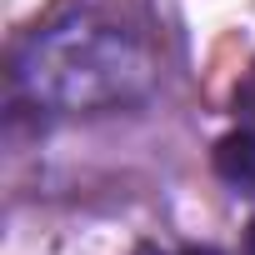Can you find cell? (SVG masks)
Instances as JSON below:
<instances>
[{"mask_svg":"<svg viewBox=\"0 0 255 255\" xmlns=\"http://www.w3.org/2000/svg\"><path fill=\"white\" fill-rule=\"evenodd\" d=\"M215 170L240 195H255V130H230L215 140Z\"/></svg>","mask_w":255,"mask_h":255,"instance_id":"cell-2","label":"cell"},{"mask_svg":"<svg viewBox=\"0 0 255 255\" xmlns=\"http://www.w3.org/2000/svg\"><path fill=\"white\" fill-rule=\"evenodd\" d=\"M135 255H165V250H160V245H140Z\"/></svg>","mask_w":255,"mask_h":255,"instance_id":"cell-6","label":"cell"},{"mask_svg":"<svg viewBox=\"0 0 255 255\" xmlns=\"http://www.w3.org/2000/svg\"><path fill=\"white\" fill-rule=\"evenodd\" d=\"M20 80L35 100H50L60 110H95L135 95L145 80V65L135 45L110 25H55L30 45V60L20 65Z\"/></svg>","mask_w":255,"mask_h":255,"instance_id":"cell-1","label":"cell"},{"mask_svg":"<svg viewBox=\"0 0 255 255\" xmlns=\"http://www.w3.org/2000/svg\"><path fill=\"white\" fill-rule=\"evenodd\" d=\"M235 115L255 130V65L240 75V85H235Z\"/></svg>","mask_w":255,"mask_h":255,"instance_id":"cell-3","label":"cell"},{"mask_svg":"<svg viewBox=\"0 0 255 255\" xmlns=\"http://www.w3.org/2000/svg\"><path fill=\"white\" fill-rule=\"evenodd\" d=\"M245 255H255V220L245 225Z\"/></svg>","mask_w":255,"mask_h":255,"instance_id":"cell-4","label":"cell"},{"mask_svg":"<svg viewBox=\"0 0 255 255\" xmlns=\"http://www.w3.org/2000/svg\"><path fill=\"white\" fill-rule=\"evenodd\" d=\"M180 255H220V250H210V245H185Z\"/></svg>","mask_w":255,"mask_h":255,"instance_id":"cell-5","label":"cell"}]
</instances>
